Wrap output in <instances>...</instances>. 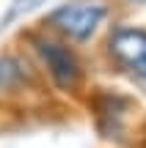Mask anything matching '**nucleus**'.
Listing matches in <instances>:
<instances>
[{
  "label": "nucleus",
  "mask_w": 146,
  "mask_h": 148,
  "mask_svg": "<svg viewBox=\"0 0 146 148\" xmlns=\"http://www.w3.org/2000/svg\"><path fill=\"white\" fill-rule=\"evenodd\" d=\"M110 55L135 77L146 79V30L143 27H119L110 36Z\"/></svg>",
  "instance_id": "7ed1b4c3"
},
{
  "label": "nucleus",
  "mask_w": 146,
  "mask_h": 148,
  "mask_svg": "<svg viewBox=\"0 0 146 148\" xmlns=\"http://www.w3.org/2000/svg\"><path fill=\"white\" fill-rule=\"evenodd\" d=\"M33 49H36L42 66L47 69L50 79L61 90H75L83 82V63L75 55V49H69L64 41H55V38H33Z\"/></svg>",
  "instance_id": "f257e3e1"
},
{
  "label": "nucleus",
  "mask_w": 146,
  "mask_h": 148,
  "mask_svg": "<svg viewBox=\"0 0 146 148\" xmlns=\"http://www.w3.org/2000/svg\"><path fill=\"white\" fill-rule=\"evenodd\" d=\"M108 16V8L97 3H69V5H61L50 14V27L58 30L64 38L69 41H86V38L94 36L99 25L105 22Z\"/></svg>",
  "instance_id": "f03ea898"
},
{
  "label": "nucleus",
  "mask_w": 146,
  "mask_h": 148,
  "mask_svg": "<svg viewBox=\"0 0 146 148\" xmlns=\"http://www.w3.org/2000/svg\"><path fill=\"white\" fill-rule=\"evenodd\" d=\"M28 66L14 55H0V93H14L28 82Z\"/></svg>",
  "instance_id": "20e7f679"
}]
</instances>
